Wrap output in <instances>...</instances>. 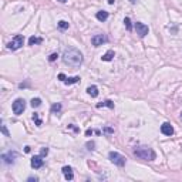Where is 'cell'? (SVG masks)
<instances>
[{
    "instance_id": "6",
    "label": "cell",
    "mask_w": 182,
    "mask_h": 182,
    "mask_svg": "<svg viewBox=\"0 0 182 182\" xmlns=\"http://www.w3.org/2000/svg\"><path fill=\"white\" fill-rule=\"evenodd\" d=\"M135 30H137V34H138L140 37H145V36L148 34V31H150L148 26L144 23H141V22H137L135 23Z\"/></svg>"
},
{
    "instance_id": "7",
    "label": "cell",
    "mask_w": 182,
    "mask_h": 182,
    "mask_svg": "<svg viewBox=\"0 0 182 182\" xmlns=\"http://www.w3.org/2000/svg\"><path fill=\"white\" fill-rule=\"evenodd\" d=\"M108 41V37L105 34H95L93 38H91V43H93V46L98 47V46H103L104 43Z\"/></svg>"
},
{
    "instance_id": "5",
    "label": "cell",
    "mask_w": 182,
    "mask_h": 182,
    "mask_svg": "<svg viewBox=\"0 0 182 182\" xmlns=\"http://www.w3.org/2000/svg\"><path fill=\"white\" fill-rule=\"evenodd\" d=\"M12 108H13V112L16 115H20V114H23V111L26 110V101H24L23 98H17L13 103Z\"/></svg>"
},
{
    "instance_id": "28",
    "label": "cell",
    "mask_w": 182,
    "mask_h": 182,
    "mask_svg": "<svg viewBox=\"0 0 182 182\" xmlns=\"http://www.w3.org/2000/svg\"><path fill=\"white\" fill-rule=\"evenodd\" d=\"M87 147L88 150H94V142H87Z\"/></svg>"
},
{
    "instance_id": "22",
    "label": "cell",
    "mask_w": 182,
    "mask_h": 182,
    "mask_svg": "<svg viewBox=\"0 0 182 182\" xmlns=\"http://www.w3.org/2000/svg\"><path fill=\"white\" fill-rule=\"evenodd\" d=\"M33 120L36 121V124H37L38 127H40V125H41V124H43V122H41V120L38 118V114H33Z\"/></svg>"
},
{
    "instance_id": "11",
    "label": "cell",
    "mask_w": 182,
    "mask_h": 182,
    "mask_svg": "<svg viewBox=\"0 0 182 182\" xmlns=\"http://www.w3.org/2000/svg\"><path fill=\"white\" fill-rule=\"evenodd\" d=\"M63 175L67 181H71L74 178V174H73V168L71 167H63Z\"/></svg>"
},
{
    "instance_id": "20",
    "label": "cell",
    "mask_w": 182,
    "mask_h": 182,
    "mask_svg": "<svg viewBox=\"0 0 182 182\" xmlns=\"http://www.w3.org/2000/svg\"><path fill=\"white\" fill-rule=\"evenodd\" d=\"M58 27H60L61 30H67V28H68V23H67L65 20H60V22H58Z\"/></svg>"
},
{
    "instance_id": "16",
    "label": "cell",
    "mask_w": 182,
    "mask_h": 182,
    "mask_svg": "<svg viewBox=\"0 0 182 182\" xmlns=\"http://www.w3.org/2000/svg\"><path fill=\"white\" fill-rule=\"evenodd\" d=\"M101 107H108V108H114V103L111 100H105L104 103H100L97 104V108H101Z\"/></svg>"
},
{
    "instance_id": "15",
    "label": "cell",
    "mask_w": 182,
    "mask_h": 182,
    "mask_svg": "<svg viewBox=\"0 0 182 182\" xmlns=\"http://www.w3.org/2000/svg\"><path fill=\"white\" fill-rule=\"evenodd\" d=\"M87 93L91 95V97H97L98 95V88L95 85H90L88 88H87Z\"/></svg>"
},
{
    "instance_id": "32",
    "label": "cell",
    "mask_w": 182,
    "mask_h": 182,
    "mask_svg": "<svg viewBox=\"0 0 182 182\" xmlns=\"http://www.w3.org/2000/svg\"><path fill=\"white\" fill-rule=\"evenodd\" d=\"M58 2H60V3H65V2H67V0H58Z\"/></svg>"
},
{
    "instance_id": "18",
    "label": "cell",
    "mask_w": 182,
    "mask_h": 182,
    "mask_svg": "<svg viewBox=\"0 0 182 182\" xmlns=\"http://www.w3.org/2000/svg\"><path fill=\"white\" fill-rule=\"evenodd\" d=\"M60 111H61V104L60 103L53 104L51 105V112L53 114H57V112H60Z\"/></svg>"
},
{
    "instance_id": "19",
    "label": "cell",
    "mask_w": 182,
    "mask_h": 182,
    "mask_svg": "<svg viewBox=\"0 0 182 182\" xmlns=\"http://www.w3.org/2000/svg\"><path fill=\"white\" fill-rule=\"evenodd\" d=\"M40 105H41V100H40V98H33L31 100V107L37 108V107H40Z\"/></svg>"
},
{
    "instance_id": "23",
    "label": "cell",
    "mask_w": 182,
    "mask_h": 182,
    "mask_svg": "<svg viewBox=\"0 0 182 182\" xmlns=\"http://www.w3.org/2000/svg\"><path fill=\"white\" fill-rule=\"evenodd\" d=\"M47 154H48V148H47V147L41 148V152H40V155H41V157H46Z\"/></svg>"
},
{
    "instance_id": "26",
    "label": "cell",
    "mask_w": 182,
    "mask_h": 182,
    "mask_svg": "<svg viewBox=\"0 0 182 182\" xmlns=\"http://www.w3.org/2000/svg\"><path fill=\"white\" fill-rule=\"evenodd\" d=\"M104 132H105V134H112V132H114V130H112V128H110V127H105V128H104Z\"/></svg>"
},
{
    "instance_id": "33",
    "label": "cell",
    "mask_w": 182,
    "mask_h": 182,
    "mask_svg": "<svg viewBox=\"0 0 182 182\" xmlns=\"http://www.w3.org/2000/svg\"><path fill=\"white\" fill-rule=\"evenodd\" d=\"M130 2H131V3H135V2H137V0H130Z\"/></svg>"
},
{
    "instance_id": "3",
    "label": "cell",
    "mask_w": 182,
    "mask_h": 182,
    "mask_svg": "<svg viewBox=\"0 0 182 182\" xmlns=\"http://www.w3.org/2000/svg\"><path fill=\"white\" fill-rule=\"evenodd\" d=\"M23 44H24V37L22 36V34H17V36H14L13 40H12V41L7 44V48H9V50H12V51H14V50L20 48Z\"/></svg>"
},
{
    "instance_id": "2",
    "label": "cell",
    "mask_w": 182,
    "mask_h": 182,
    "mask_svg": "<svg viewBox=\"0 0 182 182\" xmlns=\"http://www.w3.org/2000/svg\"><path fill=\"white\" fill-rule=\"evenodd\" d=\"M134 155L141 159H144V161H154V159L157 158L155 151L152 150V148H150V147H145V145L137 147L135 150H134Z\"/></svg>"
},
{
    "instance_id": "9",
    "label": "cell",
    "mask_w": 182,
    "mask_h": 182,
    "mask_svg": "<svg viewBox=\"0 0 182 182\" xmlns=\"http://www.w3.org/2000/svg\"><path fill=\"white\" fill-rule=\"evenodd\" d=\"M43 165H44V161H43L41 155H36V157H33V158H31V167L34 169L41 168Z\"/></svg>"
},
{
    "instance_id": "8",
    "label": "cell",
    "mask_w": 182,
    "mask_h": 182,
    "mask_svg": "<svg viewBox=\"0 0 182 182\" xmlns=\"http://www.w3.org/2000/svg\"><path fill=\"white\" fill-rule=\"evenodd\" d=\"M17 152L16 151H9V152H6V154L2 155V159H3V162L5 164H13L14 159L17 158Z\"/></svg>"
},
{
    "instance_id": "10",
    "label": "cell",
    "mask_w": 182,
    "mask_h": 182,
    "mask_svg": "<svg viewBox=\"0 0 182 182\" xmlns=\"http://www.w3.org/2000/svg\"><path fill=\"white\" fill-rule=\"evenodd\" d=\"M161 132H162L164 135L171 137V135L174 134V128H172V125H171L169 122H164L162 125H161Z\"/></svg>"
},
{
    "instance_id": "12",
    "label": "cell",
    "mask_w": 182,
    "mask_h": 182,
    "mask_svg": "<svg viewBox=\"0 0 182 182\" xmlns=\"http://www.w3.org/2000/svg\"><path fill=\"white\" fill-rule=\"evenodd\" d=\"M95 17H97V20H100V22H105V20L108 19V12H105V10L97 12V14H95Z\"/></svg>"
},
{
    "instance_id": "27",
    "label": "cell",
    "mask_w": 182,
    "mask_h": 182,
    "mask_svg": "<svg viewBox=\"0 0 182 182\" xmlns=\"http://www.w3.org/2000/svg\"><path fill=\"white\" fill-rule=\"evenodd\" d=\"M27 181H28V182H37L38 178H37V177H30V178H27Z\"/></svg>"
},
{
    "instance_id": "31",
    "label": "cell",
    "mask_w": 182,
    "mask_h": 182,
    "mask_svg": "<svg viewBox=\"0 0 182 182\" xmlns=\"http://www.w3.org/2000/svg\"><path fill=\"white\" fill-rule=\"evenodd\" d=\"M108 3H110V5H112V3H114V0H108Z\"/></svg>"
},
{
    "instance_id": "29",
    "label": "cell",
    "mask_w": 182,
    "mask_h": 182,
    "mask_svg": "<svg viewBox=\"0 0 182 182\" xmlns=\"http://www.w3.org/2000/svg\"><path fill=\"white\" fill-rule=\"evenodd\" d=\"M58 78H60L61 81H64V78H65V75L63 74V73H61V74H58Z\"/></svg>"
},
{
    "instance_id": "30",
    "label": "cell",
    "mask_w": 182,
    "mask_h": 182,
    "mask_svg": "<svg viewBox=\"0 0 182 182\" xmlns=\"http://www.w3.org/2000/svg\"><path fill=\"white\" fill-rule=\"evenodd\" d=\"M85 134H87V135H91V134H93V131H91V130H87V132H85Z\"/></svg>"
},
{
    "instance_id": "4",
    "label": "cell",
    "mask_w": 182,
    "mask_h": 182,
    "mask_svg": "<svg viewBox=\"0 0 182 182\" xmlns=\"http://www.w3.org/2000/svg\"><path fill=\"white\" fill-rule=\"evenodd\" d=\"M108 158H110V161H111L112 164H115L118 167H124V165H125V157H122V155L118 154V152L111 151V152L108 154Z\"/></svg>"
},
{
    "instance_id": "24",
    "label": "cell",
    "mask_w": 182,
    "mask_h": 182,
    "mask_svg": "<svg viewBox=\"0 0 182 182\" xmlns=\"http://www.w3.org/2000/svg\"><path fill=\"white\" fill-rule=\"evenodd\" d=\"M2 132H3L6 137H10V134H9V131H7V128H6V125H2Z\"/></svg>"
},
{
    "instance_id": "1",
    "label": "cell",
    "mask_w": 182,
    "mask_h": 182,
    "mask_svg": "<svg viewBox=\"0 0 182 182\" xmlns=\"http://www.w3.org/2000/svg\"><path fill=\"white\" fill-rule=\"evenodd\" d=\"M63 63L68 67H73V68H77L81 65L83 63V54L74 48V47H70V48H65L64 53H63Z\"/></svg>"
},
{
    "instance_id": "13",
    "label": "cell",
    "mask_w": 182,
    "mask_h": 182,
    "mask_svg": "<svg viewBox=\"0 0 182 182\" xmlns=\"http://www.w3.org/2000/svg\"><path fill=\"white\" fill-rule=\"evenodd\" d=\"M80 81V77H65L64 78V84H67V85H71V84H75V83H78Z\"/></svg>"
},
{
    "instance_id": "17",
    "label": "cell",
    "mask_w": 182,
    "mask_h": 182,
    "mask_svg": "<svg viewBox=\"0 0 182 182\" xmlns=\"http://www.w3.org/2000/svg\"><path fill=\"white\" fill-rule=\"evenodd\" d=\"M40 43H43V38L41 37H30L28 38V44L30 46H34V44H40Z\"/></svg>"
},
{
    "instance_id": "25",
    "label": "cell",
    "mask_w": 182,
    "mask_h": 182,
    "mask_svg": "<svg viewBox=\"0 0 182 182\" xmlns=\"http://www.w3.org/2000/svg\"><path fill=\"white\" fill-rule=\"evenodd\" d=\"M57 57H58V56H57L56 53H53L51 56L48 57V61H56V60H57Z\"/></svg>"
},
{
    "instance_id": "14",
    "label": "cell",
    "mask_w": 182,
    "mask_h": 182,
    "mask_svg": "<svg viewBox=\"0 0 182 182\" xmlns=\"http://www.w3.org/2000/svg\"><path fill=\"white\" fill-rule=\"evenodd\" d=\"M114 56H115V53H114V50H108L105 54H104L101 58H103V61H111L112 58H114Z\"/></svg>"
},
{
    "instance_id": "21",
    "label": "cell",
    "mask_w": 182,
    "mask_h": 182,
    "mask_svg": "<svg viewBox=\"0 0 182 182\" xmlns=\"http://www.w3.org/2000/svg\"><path fill=\"white\" fill-rule=\"evenodd\" d=\"M124 23H125L127 30H128V31H131V30H132V26H131V20L128 19V17H125V19H124Z\"/></svg>"
}]
</instances>
